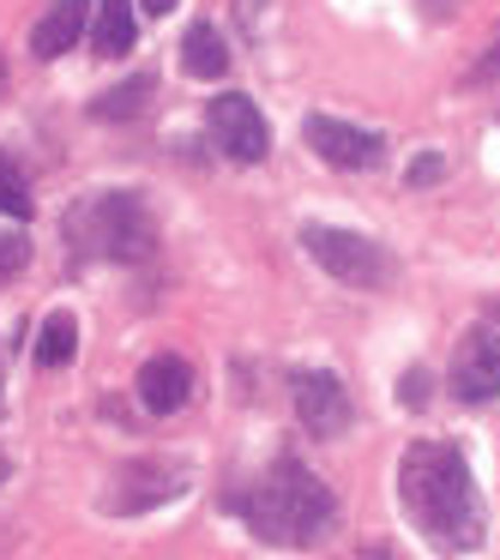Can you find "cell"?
<instances>
[{"mask_svg":"<svg viewBox=\"0 0 500 560\" xmlns=\"http://www.w3.org/2000/svg\"><path fill=\"white\" fill-rule=\"evenodd\" d=\"M398 506L440 555H470L482 542V500H476L464 452L440 440H416L398 458Z\"/></svg>","mask_w":500,"mask_h":560,"instance_id":"1","label":"cell"},{"mask_svg":"<svg viewBox=\"0 0 500 560\" xmlns=\"http://www.w3.org/2000/svg\"><path fill=\"white\" fill-rule=\"evenodd\" d=\"M247 512V530L271 548H307L332 530L338 506H332V488L307 470L302 458H278L242 500Z\"/></svg>","mask_w":500,"mask_h":560,"instance_id":"2","label":"cell"},{"mask_svg":"<svg viewBox=\"0 0 500 560\" xmlns=\"http://www.w3.org/2000/svg\"><path fill=\"white\" fill-rule=\"evenodd\" d=\"M67 247L79 259H115V266H139V259L158 254V218L139 194L109 187V194H91L67 211Z\"/></svg>","mask_w":500,"mask_h":560,"instance_id":"3","label":"cell"},{"mask_svg":"<svg viewBox=\"0 0 500 560\" xmlns=\"http://www.w3.org/2000/svg\"><path fill=\"white\" fill-rule=\"evenodd\" d=\"M302 247L332 271L338 283L350 290H386L398 278V259L374 242V235H356V230H332V223H307L302 230Z\"/></svg>","mask_w":500,"mask_h":560,"instance_id":"4","label":"cell"},{"mask_svg":"<svg viewBox=\"0 0 500 560\" xmlns=\"http://www.w3.org/2000/svg\"><path fill=\"white\" fill-rule=\"evenodd\" d=\"M187 464L182 458H127L109 470V488H103L97 506L115 512V518H139V512H158L170 500L187 494Z\"/></svg>","mask_w":500,"mask_h":560,"instance_id":"5","label":"cell"},{"mask_svg":"<svg viewBox=\"0 0 500 560\" xmlns=\"http://www.w3.org/2000/svg\"><path fill=\"white\" fill-rule=\"evenodd\" d=\"M206 121H211V139L223 145V158H230V163H266L271 127H266V115H259L254 97H242V91H230V97H211Z\"/></svg>","mask_w":500,"mask_h":560,"instance_id":"6","label":"cell"},{"mask_svg":"<svg viewBox=\"0 0 500 560\" xmlns=\"http://www.w3.org/2000/svg\"><path fill=\"white\" fill-rule=\"evenodd\" d=\"M290 398H295L302 428L319 434V440H338L344 428H350V416H356L350 392H344V380L332 374V368H302V374L290 380Z\"/></svg>","mask_w":500,"mask_h":560,"instance_id":"7","label":"cell"},{"mask_svg":"<svg viewBox=\"0 0 500 560\" xmlns=\"http://www.w3.org/2000/svg\"><path fill=\"white\" fill-rule=\"evenodd\" d=\"M302 139L314 145L319 163H332V170H374L380 151H386V139H380L374 127L338 121V115H307V121H302Z\"/></svg>","mask_w":500,"mask_h":560,"instance_id":"8","label":"cell"},{"mask_svg":"<svg viewBox=\"0 0 500 560\" xmlns=\"http://www.w3.org/2000/svg\"><path fill=\"white\" fill-rule=\"evenodd\" d=\"M500 392V338L488 326H470L452 355V398L458 404H488Z\"/></svg>","mask_w":500,"mask_h":560,"instance_id":"9","label":"cell"},{"mask_svg":"<svg viewBox=\"0 0 500 560\" xmlns=\"http://www.w3.org/2000/svg\"><path fill=\"white\" fill-rule=\"evenodd\" d=\"M133 392L151 416H175L187 404V392H194V368H187L182 355H151V362L139 368Z\"/></svg>","mask_w":500,"mask_h":560,"instance_id":"10","label":"cell"},{"mask_svg":"<svg viewBox=\"0 0 500 560\" xmlns=\"http://www.w3.org/2000/svg\"><path fill=\"white\" fill-rule=\"evenodd\" d=\"M85 25H91V0H55L49 13H43V25L31 31V55L37 61H61L85 37Z\"/></svg>","mask_w":500,"mask_h":560,"instance_id":"11","label":"cell"},{"mask_svg":"<svg viewBox=\"0 0 500 560\" xmlns=\"http://www.w3.org/2000/svg\"><path fill=\"white\" fill-rule=\"evenodd\" d=\"M139 43V7L133 0H97V25H91V55L115 61Z\"/></svg>","mask_w":500,"mask_h":560,"instance_id":"12","label":"cell"},{"mask_svg":"<svg viewBox=\"0 0 500 560\" xmlns=\"http://www.w3.org/2000/svg\"><path fill=\"white\" fill-rule=\"evenodd\" d=\"M182 73H187V79H206V85L230 73V49H223V37H218L211 25H194V31L182 37Z\"/></svg>","mask_w":500,"mask_h":560,"instance_id":"13","label":"cell"},{"mask_svg":"<svg viewBox=\"0 0 500 560\" xmlns=\"http://www.w3.org/2000/svg\"><path fill=\"white\" fill-rule=\"evenodd\" d=\"M79 355V319L67 314V307H55L49 319H43V338H37V362L43 368H67Z\"/></svg>","mask_w":500,"mask_h":560,"instance_id":"14","label":"cell"},{"mask_svg":"<svg viewBox=\"0 0 500 560\" xmlns=\"http://www.w3.org/2000/svg\"><path fill=\"white\" fill-rule=\"evenodd\" d=\"M151 91H158V85H151L146 73H133V79H127V85L103 91V97L91 103V115H97V121H133V115H139V109H146V103H151Z\"/></svg>","mask_w":500,"mask_h":560,"instance_id":"15","label":"cell"},{"mask_svg":"<svg viewBox=\"0 0 500 560\" xmlns=\"http://www.w3.org/2000/svg\"><path fill=\"white\" fill-rule=\"evenodd\" d=\"M31 182H25V170H19L13 158H7V151H0V218H19L25 223L31 218Z\"/></svg>","mask_w":500,"mask_h":560,"instance_id":"16","label":"cell"},{"mask_svg":"<svg viewBox=\"0 0 500 560\" xmlns=\"http://www.w3.org/2000/svg\"><path fill=\"white\" fill-rule=\"evenodd\" d=\"M25 259H31V247L19 242V235H7V230H0V290H7V283L19 278V271H25Z\"/></svg>","mask_w":500,"mask_h":560,"instance_id":"17","label":"cell"},{"mask_svg":"<svg viewBox=\"0 0 500 560\" xmlns=\"http://www.w3.org/2000/svg\"><path fill=\"white\" fill-rule=\"evenodd\" d=\"M398 404H410V410H422V404H428V368L398 374Z\"/></svg>","mask_w":500,"mask_h":560,"instance_id":"18","label":"cell"},{"mask_svg":"<svg viewBox=\"0 0 500 560\" xmlns=\"http://www.w3.org/2000/svg\"><path fill=\"white\" fill-rule=\"evenodd\" d=\"M440 170H446L440 158H416V163H410V187H428V182H440Z\"/></svg>","mask_w":500,"mask_h":560,"instance_id":"19","label":"cell"},{"mask_svg":"<svg viewBox=\"0 0 500 560\" xmlns=\"http://www.w3.org/2000/svg\"><path fill=\"white\" fill-rule=\"evenodd\" d=\"M500 73V37L495 43H488V55H482V67H476V73H470V85H488V79H495Z\"/></svg>","mask_w":500,"mask_h":560,"instance_id":"20","label":"cell"},{"mask_svg":"<svg viewBox=\"0 0 500 560\" xmlns=\"http://www.w3.org/2000/svg\"><path fill=\"white\" fill-rule=\"evenodd\" d=\"M356 560H404L392 542H368V548H356Z\"/></svg>","mask_w":500,"mask_h":560,"instance_id":"21","label":"cell"},{"mask_svg":"<svg viewBox=\"0 0 500 560\" xmlns=\"http://www.w3.org/2000/svg\"><path fill=\"white\" fill-rule=\"evenodd\" d=\"M139 7H146L151 19H163V13H175V7H182V0H139Z\"/></svg>","mask_w":500,"mask_h":560,"instance_id":"22","label":"cell"},{"mask_svg":"<svg viewBox=\"0 0 500 560\" xmlns=\"http://www.w3.org/2000/svg\"><path fill=\"white\" fill-rule=\"evenodd\" d=\"M7 470H13V464H7V452H0V482H7Z\"/></svg>","mask_w":500,"mask_h":560,"instance_id":"23","label":"cell"},{"mask_svg":"<svg viewBox=\"0 0 500 560\" xmlns=\"http://www.w3.org/2000/svg\"><path fill=\"white\" fill-rule=\"evenodd\" d=\"M495 314H500V302H495Z\"/></svg>","mask_w":500,"mask_h":560,"instance_id":"24","label":"cell"}]
</instances>
